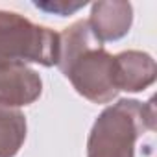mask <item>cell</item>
<instances>
[{
    "instance_id": "obj_1",
    "label": "cell",
    "mask_w": 157,
    "mask_h": 157,
    "mask_svg": "<svg viewBox=\"0 0 157 157\" xmlns=\"http://www.w3.org/2000/svg\"><path fill=\"white\" fill-rule=\"evenodd\" d=\"M57 67L76 89L93 104H109L118 91L113 74V56L82 19L59 33Z\"/></svg>"
},
{
    "instance_id": "obj_2",
    "label": "cell",
    "mask_w": 157,
    "mask_h": 157,
    "mask_svg": "<svg viewBox=\"0 0 157 157\" xmlns=\"http://www.w3.org/2000/svg\"><path fill=\"white\" fill-rule=\"evenodd\" d=\"M144 131H155V98L146 104L122 98L94 120L87 157H135V144Z\"/></svg>"
},
{
    "instance_id": "obj_3",
    "label": "cell",
    "mask_w": 157,
    "mask_h": 157,
    "mask_svg": "<svg viewBox=\"0 0 157 157\" xmlns=\"http://www.w3.org/2000/svg\"><path fill=\"white\" fill-rule=\"evenodd\" d=\"M59 33L39 26L21 13L0 10V61L57 65Z\"/></svg>"
},
{
    "instance_id": "obj_4",
    "label": "cell",
    "mask_w": 157,
    "mask_h": 157,
    "mask_svg": "<svg viewBox=\"0 0 157 157\" xmlns=\"http://www.w3.org/2000/svg\"><path fill=\"white\" fill-rule=\"evenodd\" d=\"M43 93L41 76L21 61H0V104L22 107L39 100Z\"/></svg>"
},
{
    "instance_id": "obj_5",
    "label": "cell",
    "mask_w": 157,
    "mask_h": 157,
    "mask_svg": "<svg viewBox=\"0 0 157 157\" xmlns=\"http://www.w3.org/2000/svg\"><path fill=\"white\" fill-rule=\"evenodd\" d=\"M113 74L117 91L140 93L157 78L155 59L140 50H124L113 56Z\"/></svg>"
},
{
    "instance_id": "obj_6",
    "label": "cell",
    "mask_w": 157,
    "mask_h": 157,
    "mask_svg": "<svg viewBox=\"0 0 157 157\" xmlns=\"http://www.w3.org/2000/svg\"><path fill=\"white\" fill-rule=\"evenodd\" d=\"M133 24V6L124 0H104L91 6L89 26L100 43L118 41Z\"/></svg>"
},
{
    "instance_id": "obj_7",
    "label": "cell",
    "mask_w": 157,
    "mask_h": 157,
    "mask_svg": "<svg viewBox=\"0 0 157 157\" xmlns=\"http://www.w3.org/2000/svg\"><path fill=\"white\" fill-rule=\"evenodd\" d=\"M26 131L22 111L0 104V157H15L26 140Z\"/></svg>"
},
{
    "instance_id": "obj_8",
    "label": "cell",
    "mask_w": 157,
    "mask_h": 157,
    "mask_svg": "<svg viewBox=\"0 0 157 157\" xmlns=\"http://www.w3.org/2000/svg\"><path fill=\"white\" fill-rule=\"evenodd\" d=\"M35 8L48 11V13H56L59 17H67L76 13L78 10H82L85 6V2H63V0H56V2H35Z\"/></svg>"
}]
</instances>
